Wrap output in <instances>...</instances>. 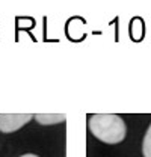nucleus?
<instances>
[{
    "mask_svg": "<svg viewBox=\"0 0 151 157\" xmlns=\"http://www.w3.org/2000/svg\"><path fill=\"white\" fill-rule=\"evenodd\" d=\"M35 119L42 125H50V124L64 122L67 119V117L65 115H35Z\"/></svg>",
    "mask_w": 151,
    "mask_h": 157,
    "instance_id": "obj_3",
    "label": "nucleus"
},
{
    "mask_svg": "<svg viewBox=\"0 0 151 157\" xmlns=\"http://www.w3.org/2000/svg\"><path fill=\"white\" fill-rule=\"evenodd\" d=\"M33 115L29 113H23V115H17V113H0V132L2 133H12L20 130L23 125H26Z\"/></svg>",
    "mask_w": 151,
    "mask_h": 157,
    "instance_id": "obj_2",
    "label": "nucleus"
},
{
    "mask_svg": "<svg viewBox=\"0 0 151 157\" xmlns=\"http://www.w3.org/2000/svg\"><path fill=\"white\" fill-rule=\"evenodd\" d=\"M142 154L144 157H151V124L144 136V142H142Z\"/></svg>",
    "mask_w": 151,
    "mask_h": 157,
    "instance_id": "obj_4",
    "label": "nucleus"
},
{
    "mask_svg": "<svg viewBox=\"0 0 151 157\" xmlns=\"http://www.w3.org/2000/svg\"><path fill=\"white\" fill-rule=\"evenodd\" d=\"M20 157H38L37 154H24V156H20Z\"/></svg>",
    "mask_w": 151,
    "mask_h": 157,
    "instance_id": "obj_5",
    "label": "nucleus"
},
{
    "mask_svg": "<svg viewBox=\"0 0 151 157\" xmlns=\"http://www.w3.org/2000/svg\"><path fill=\"white\" fill-rule=\"evenodd\" d=\"M91 133L104 144H119L124 140L127 127L124 119L113 113H97L88 121Z\"/></svg>",
    "mask_w": 151,
    "mask_h": 157,
    "instance_id": "obj_1",
    "label": "nucleus"
}]
</instances>
